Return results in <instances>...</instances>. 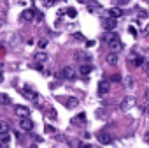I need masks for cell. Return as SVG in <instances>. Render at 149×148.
I'll return each instance as SVG.
<instances>
[{"label":"cell","mask_w":149,"mask_h":148,"mask_svg":"<svg viewBox=\"0 0 149 148\" xmlns=\"http://www.w3.org/2000/svg\"><path fill=\"white\" fill-rule=\"evenodd\" d=\"M77 2H79V4H88L90 0H77Z\"/></svg>","instance_id":"obj_38"},{"label":"cell","mask_w":149,"mask_h":148,"mask_svg":"<svg viewBox=\"0 0 149 148\" xmlns=\"http://www.w3.org/2000/svg\"><path fill=\"white\" fill-rule=\"evenodd\" d=\"M0 148H11L9 143H4V141H0Z\"/></svg>","instance_id":"obj_33"},{"label":"cell","mask_w":149,"mask_h":148,"mask_svg":"<svg viewBox=\"0 0 149 148\" xmlns=\"http://www.w3.org/2000/svg\"><path fill=\"white\" fill-rule=\"evenodd\" d=\"M88 11H90V13H95V11H100V4H97V2H91V4L88 6Z\"/></svg>","instance_id":"obj_21"},{"label":"cell","mask_w":149,"mask_h":148,"mask_svg":"<svg viewBox=\"0 0 149 148\" xmlns=\"http://www.w3.org/2000/svg\"><path fill=\"white\" fill-rule=\"evenodd\" d=\"M33 60H35L37 63H46V62H47V55H46L44 51H37V53L33 55Z\"/></svg>","instance_id":"obj_11"},{"label":"cell","mask_w":149,"mask_h":148,"mask_svg":"<svg viewBox=\"0 0 149 148\" xmlns=\"http://www.w3.org/2000/svg\"><path fill=\"white\" fill-rule=\"evenodd\" d=\"M133 106H135V99H133V97H125L123 102L119 104V109H121V111H128V109L133 108Z\"/></svg>","instance_id":"obj_5"},{"label":"cell","mask_w":149,"mask_h":148,"mask_svg":"<svg viewBox=\"0 0 149 148\" xmlns=\"http://www.w3.org/2000/svg\"><path fill=\"white\" fill-rule=\"evenodd\" d=\"M107 46H109V49H111L112 53H119V51L123 49V42H121L119 37H116V39H112L111 42H107Z\"/></svg>","instance_id":"obj_3"},{"label":"cell","mask_w":149,"mask_h":148,"mask_svg":"<svg viewBox=\"0 0 149 148\" xmlns=\"http://www.w3.org/2000/svg\"><path fill=\"white\" fill-rule=\"evenodd\" d=\"M74 37H76V39H81V41H84V35H81V34H74Z\"/></svg>","instance_id":"obj_35"},{"label":"cell","mask_w":149,"mask_h":148,"mask_svg":"<svg viewBox=\"0 0 149 148\" xmlns=\"http://www.w3.org/2000/svg\"><path fill=\"white\" fill-rule=\"evenodd\" d=\"M54 2H58V0H44V6H46V7H51Z\"/></svg>","instance_id":"obj_27"},{"label":"cell","mask_w":149,"mask_h":148,"mask_svg":"<svg viewBox=\"0 0 149 148\" xmlns=\"http://www.w3.org/2000/svg\"><path fill=\"white\" fill-rule=\"evenodd\" d=\"M107 14H109L111 18H121V14H123V11H121L119 7H111V9L107 11Z\"/></svg>","instance_id":"obj_15"},{"label":"cell","mask_w":149,"mask_h":148,"mask_svg":"<svg viewBox=\"0 0 149 148\" xmlns=\"http://www.w3.org/2000/svg\"><path fill=\"white\" fill-rule=\"evenodd\" d=\"M14 113H16V116H19V118L30 116V109H28L26 106H16V108H14Z\"/></svg>","instance_id":"obj_8"},{"label":"cell","mask_w":149,"mask_h":148,"mask_svg":"<svg viewBox=\"0 0 149 148\" xmlns=\"http://www.w3.org/2000/svg\"><path fill=\"white\" fill-rule=\"evenodd\" d=\"M126 85L132 88V87H133V80H132V78H126Z\"/></svg>","instance_id":"obj_32"},{"label":"cell","mask_w":149,"mask_h":148,"mask_svg":"<svg viewBox=\"0 0 149 148\" xmlns=\"http://www.w3.org/2000/svg\"><path fill=\"white\" fill-rule=\"evenodd\" d=\"M144 35H149V25H146V28H144Z\"/></svg>","instance_id":"obj_36"},{"label":"cell","mask_w":149,"mask_h":148,"mask_svg":"<svg viewBox=\"0 0 149 148\" xmlns=\"http://www.w3.org/2000/svg\"><path fill=\"white\" fill-rule=\"evenodd\" d=\"M19 129L21 130H32L33 129V122L30 120V116H25L19 120Z\"/></svg>","instance_id":"obj_6"},{"label":"cell","mask_w":149,"mask_h":148,"mask_svg":"<svg viewBox=\"0 0 149 148\" xmlns=\"http://www.w3.org/2000/svg\"><path fill=\"white\" fill-rule=\"evenodd\" d=\"M33 20H37V21H42V20H44L42 13H40V11H35V18H33Z\"/></svg>","instance_id":"obj_25"},{"label":"cell","mask_w":149,"mask_h":148,"mask_svg":"<svg viewBox=\"0 0 149 148\" xmlns=\"http://www.w3.org/2000/svg\"><path fill=\"white\" fill-rule=\"evenodd\" d=\"M2 81H4V74H2V72H0V83H2Z\"/></svg>","instance_id":"obj_39"},{"label":"cell","mask_w":149,"mask_h":148,"mask_svg":"<svg viewBox=\"0 0 149 148\" xmlns=\"http://www.w3.org/2000/svg\"><path fill=\"white\" fill-rule=\"evenodd\" d=\"M142 67H144L146 74H149V62H144V63H142Z\"/></svg>","instance_id":"obj_30"},{"label":"cell","mask_w":149,"mask_h":148,"mask_svg":"<svg viewBox=\"0 0 149 148\" xmlns=\"http://www.w3.org/2000/svg\"><path fill=\"white\" fill-rule=\"evenodd\" d=\"M118 60H119V58H118V53H112V51L105 56V62H107L109 65H112V67H114V65H118Z\"/></svg>","instance_id":"obj_12"},{"label":"cell","mask_w":149,"mask_h":148,"mask_svg":"<svg viewBox=\"0 0 149 148\" xmlns=\"http://www.w3.org/2000/svg\"><path fill=\"white\" fill-rule=\"evenodd\" d=\"M104 27H105V30H114V28L118 27L116 18H109V20H105V21H104Z\"/></svg>","instance_id":"obj_13"},{"label":"cell","mask_w":149,"mask_h":148,"mask_svg":"<svg viewBox=\"0 0 149 148\" xmlns=\"http://www.w3.org/2000/svg\"><path fill=\"white\" fill-rule=\"evenodd\" d=\"M19 94H21L23 97L30 99V101H37V94H35L32 88H21V90H19Z\"/></svg>","instance_id":"obj_9"},{"label":"cell","mask_w":149,"mask_h":148,"mask_svg":"<svg viewBox=\"0 0 149 148\" xmlns=\"http://www.w3.org/2000/svg\"><path fill=\"white\" fill-rule=\"evenodd\" d=\"M128 32H130L132 35H135V37H137V30H135L133 27H128Z\"/></svg>","instance_id":"obj_31"},{"label":"cell","mask_w":149,"mask_h":148,"mask_svg":"<svg viewBox=\"0 0 149 148\" xmlns=\"http://www.w3.org/2000/svg\"><path fill=\"white\" fill-rule=\"evenodd\" d=\"M28 148H37V144H30V146H28Z\"/></svg>","instance_id":"obj_42"},{"label":"cell","mask_w":149,"mask_h":148,"mask_svg":"<svg viewBox=\"0 0 149 148\" xmlns=\"http://www.w3.org/2000/svg\"><path fill=\"white\" fill-rule=\"evenodd\" d=\"M116 37H118V34H116V32H112V30H107V32L104 34V41H105V42H111V41H112V39H116Z\"/></svg>","instance_id":"obj_16"},{"label":"cell","mask_w":149,"mask_h":148,"mask_svg":"<svg viewBox=\"0 0 149 148\" xmlns=\"http://www.w3.org/2000/svg\"><path fill=\"white\" fill-rule=\"evenodd\" d=\"M147 2H149V0H147Z\"/></svg>","instance_id":"obj_43"},{"label":"cell","mask_w":149,"mask_h":148,"mask_svg":"<svg viewBox=\"0 0 149 148\" xmlns=\"http://www.w3.org/2000/svg\"><path fill=\"white\" fill-rule=\"evenodd\" d=\"M109 90H111V83H109L107 80H100V81H98V94H100V95H105Z\"/></svg>","instance_id":"obj_7"},{"label":"cell","mask_w":149,"mask_h":148,"mask_svg":"<svg viewBox=\"0 0 149 148\" xmlns=\"http://www.w3.org/2000/svg\"><path fill=\"white\" fill-rule=\"evenodd\" d=\"M84 148H93V146L91 144H84Z\"/></svg>","instance_id":"obj_41"},{"label":"cell","mask_w":149,"mask_h":148,"mask_svg":"<svg viewBox=\"0 0 149 148\" xmlns=\"http://www.w3.org/2000/svg\"><path fill=\"white\" fill-rule=\"evenodd\" d=\"M123 2H126V0H114V4H118V6H119V4H123Z\"/></svg>","instance_id":"obj_37"},{"label":"cell","mask_w":149,"mask_h":148,"mask_svg":"<svg viewBox=\"0 0 149 148\" xmlns=\"http://www.w3.org/2000/svg\"><path fill=\"white\" fill-rule=\"evenodd\" d=\"M9 130H11V127L7 122H0V132H9Z\"/></svg>","instance_id":"obj_22"},{"label":"cell","mask_w":149,"mask_h":148,"mask_svg":"<svg viewBox=\"0 0 149 148\" xmlns=\"http://www.w3.org/2000/svg\"><path fill=\"white\" fill-rule=\"evenodd\" d=\"M112 81L119 83V81H121V74H114V76H112Z\"/></svg>","instance_id":"obj_28"},{"label":"cell","mask_w":149,"mask_h":148,"mask_svg":"<svg viewBox=\"0 0 149 148\" xmlns=\"http://www.w3.org/2000/svg\"><path fill=\"white\" fill-rule=\"evenodd\" d=\"M23 21H32L33 18H35V11L33 9H26V11H23L21 13V16H19Z\"/></svg>","instance_id":"obj_10"},{"label":"cell","mask_w":149,"mask_h":148,"mask_svg":"<svg viewBox=\"0 0 149 148\" xmlns=\"http://www.w3.org/2000/svg\"><path fill=\"white\" fill-rule=\"evenodd\" d=\"M49 116H51L53 120H56V118H58V116H56V111H54V109H49Z\"/></svg>","instance_id":"obj_29"},{"label":"cell","mask_w":149,"mask_h":148,"mask_svg":"<svg viewBox=\"0 0 149 148\" xmlns=\"http://www.w3.org/2000/svg\"><path fill=\"white\" fill-rule=\"evenodd\" d=\"M61 76H63L65 80H76V76H77V70L74 69L72 65H65V67L61 69Z\"/></svg>","instance_id":"obj_2"},{"label":"cell","mask_w":149,"mask_h":148,"mask_svg":"<svg viewBox=\"0 0 149 148\" xmlns=\"http://www.w3.org/2000/svg\"><path fill=\"white\" fill-rule=\"evenodd\" d=\"M91 70H93V67H91L90 63H83V65H79V74H83V76H88Z\"/></svg>","instance_id":"obj_14"},{"label":"cell","mask_w":149,"mask_h":148,"mask_svg":"<svg viewBox=\"0 0 149 148\" xmlns=\"http://www.w3.org/2000/svg\"><path fill=\"white\" fill-rule=\"evenodd\" d=\"M72 122H74V123H81V125H83V123L86 122V113H79L76 118L72 120Z\"/></svg>","instance_id":"obj_17"},{"label":"cell","mask_w":149,"mask_h":148,"mask_svg":"<svg viewBox=\"0 0 149 148\" xmlns=\"http://www.w3.org/2000/svg\"><path fill=\"white\" fill-rule=\"evenodd\" d=\"M0 141L11 143V134H9V132H0Z\"/></svg>","instance_id":"obj_20"},{"label":"cell","mask_w":149,"mask_h":148,"mask_svg":"<svg viewBox=\"0 0 149 148\" xmlns=\"http://www.w3.org/2000/svg\"><path fill=\"white\" fill-rule=\"evenodd\" d=\"M67 16H68V18H76V16H77V11L74 9V7H68V9H67Z\"/></svg>","instance_id":"obj_23"},{"label":"cell","mask_w":149,"mask_h":148,"mask_svg":"<svg viewBox=\"0 0 149 148\" xmlns=\"http://www.w3.org/2000/svg\"><path fill=\"white\" fill-rule=\"evenodd\" d=\"M13 101H11V97L9 95H6V94H0V104H6V106H9Z\"/></svg>","instance_id":"obj_19"},{"label":"cell","mask_w":149,"mask_h":148,"mask_svg":"<svg viewBox=\"0 0 149 148\" xmlns=\"http://www.w3.org/2000/svg\"><path fill=\"white\" fill-rule=\"evenodd\" d=\"M86 46H88V48H93V46H95V41H86Z\"/></svg>","instance_id":"obj_34"},{"label":"cell","mask_w":149,"mask_h":148,"mask_svg":"<svg viewBox=\"0 0 149 148\" xmlns=\"http://www.w3.org/2000/svg\"><path fill=\"white\" fill-rule=\"evenodd\" d=\"M60 101H61V104L67 109H74V108H77V104H79L77 97H60Z\"/></svg>","instance_id":"obj_1"},{"label":"cell","mask_w":149,"mask_h":148,"mask_svg":"<svg viewBox=\"0 0 149 148\" xmlns=\"http://www.w3.org/2000/svg\"><path fill=\"white\" fill-rule=\"evenodd\" d=\"M97 139H98V143H100V144H109V143H112L111 134H109V132H105V130H100V132L97 134Z\"/></svg>","instance_id":"obj_4"},{"label":"cell","mask_w":149,"mask_h":148,"mask_svg":"<svg viewBox=\"0 0 149 148\" xmlns=\"http://www.w3.org/2000/svg\"><path fill=\"white\" fill-rule=\"evenodd\" d=\"M142 63H144V58H142V56H139V55H137V56H133V58H132V65L140 67Z\"/></svg>","instance_id":"obj_18"},{"label":"cell","mask_w":149,"mask_h":148,"mask_svg":"<svg viewBox=\"0 0 149 148\" xmlns=\"http://www.w3.org/2000/svg\"><path fill=\"white\" fill-rule=\"evenodd\" d=\"M46 132H47V134H56V129L51 127V125H46Z\"/></svg>","instance_id":"obj_26"},{"label":"cell","mask_w":149,"mask_h":148,"mask_svg":"<svg viewBox=\"0 0 149 148\" xmlns=\"http://www.w3.org/2000/svg\"><path fill=\"white\" fill-rule=\"evenodd\" d=\"M146 99H147V101H149V90H147V92H146Z\"/></svg>","instance_id":"obj_40"},{"label":"cell","mask_w":149,"mask_h":148,"mask_svg":"<svg viewBox=\"0 0 149 148\" xmlns=\"http://www.w3.org/2000/svg\"><path fill=\"white\" fill-rule=\"evenodd\" d=\"M37 46H39V48H40V49H44V48H46V46H47V41H46V39H40V41H39V42H37Z\"/></svg>","instance_id":"obj_24"}]
</instances>
